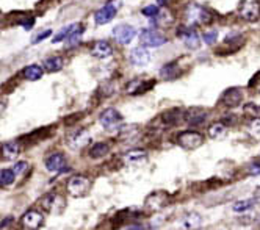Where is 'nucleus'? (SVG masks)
<instances>
[{
    "mask_svg": "<svg viewBox=\"0 0 260 230\" xmlns=\"http://www.w3.org/2000/svg\"><path fill=\"white\" fill-rule=\"evenodd\" d=\"M179 226H180L182 230H197L199 227L202 226V216L196 211L187 213V215L180 219Z\"/></svg>",
    "mask_w": 260,
    "mask_h": 230,
    "instance_id": "obj_14",
    "label": "nucleus"
},
{
    "mask_svg": "<svg viewBox=\"0 0 260 230\" xmlns=\"http://www.w3.org/2000/svg\"><path fill=\"white\" fill-rule=\"evenodd\" d=\"M91 54L96 58H108L113 54V47H111L107 41H96L91 46Z\"/></svg>",
    "mask_w": 260,
    "mask_h": 230,
    "instance_id": "obj_19",
    "label": "nucleus"
},
{
    "mask_svg": "<svg viewBox=\"0 0 260 230\" xmlns=\"http://www.w3.org/2000/svg\"><path fill=\"white\" fill-rule=\"evenodd\" d=\"M67 193L74 198H83L91 190V180L85 175H74L67 180Z\"/></svg>",
    "mask_w": 260,
    "mask_h": 230,
    "instance_id": "obj_2",
    "label": "nucleus"
},
{
    "mask_svg": "<svg viewBox=\"0 0 260 230\" xmlns=\"http://www.w3.org/2000/svg\"><path fill=\"white\" fill-rule=\"evenodd\" d=\"M160 75L163 77V79H166V80H174V79H177V77L182 75V69H180L176 61L174 63H168V64H164L162 67Z\"/></svg>",
    "mask_w": 260,
    "mask_h": 230,
    "instance_id": "obj_20",
    "label": "nucleus"
},
{
    "mask_svg": "<svg viewBox=\"0 0 260 230\" xmlns=\"http://www.w3.org/2000/svg\"><path fill=\"white\" fill-rule=\"evenodd\" d=\"M99 122L105 130H113L123 124V116L115 108H108L105 112H102L99 116Z\"/></svg>",
    "mask_w": 260,
    "mask_h": 230,
    "instance_id": "obj_5",
    "label": "nucleus"
},
{
    "mask_svg": "<svg viewBox=\"0 0 260 230\" xmlns=\"http://www.w3.org/2000/svg\"><path fill=\"white\" fill-rule=\"evenodd\" d=\"M202 39H204L205 44H209V46L215 44L216 39H218V30H209V31H205L204 35H202Z\"/></svg>",
    "mask_w": 260,
    "mask_h": 230,
    "instance_id": "obj_31",
    "label": "nucleus"
},
{
    "mask_svg": "<svg viewBox=\"0 0 260 230\" xmlns=\"http://www.w3.org/2000/svg\"><path fill=\"white\" fill-rule=\"evenodd\" d=\"M55 205L63 207L65 205V199H60L57 194H49V196H46L44 199H42V207H44L46 210L54 211Z\"/></svg>",
    "mask_w": 260,
    "mask_h": 230,
    "instance_id": "obj_25",
    "label": "nucleus"
},
{
    "mask_svg": "<svg viewBox=\"0 0 260 230\" xmlns=\"http://www.w3.org/2000/svg\"><path fill=\"white\" fill-rule=\"evenodd\" d=\"M116 13H118V3L115 0H110V2H107L100 10L96 11V14H94V22L98 25H105L110 21H113Z\"/></svg>",
    "mask_w": 260,
    "mask_h": 230,
    "instance_id": "obj_7",
    "label": "nucleus"
},
{
    "mask_svg": "<svg viewBox=\"0 0 260 230\" xmlns=\"http://www.w3.org/2000/svg\"><path fill=\"white\" fill-rule=\"evenodd\" d=\"M140 41L144 47H160L166 44V36L162 35L159 30L155 29H144L140 35Z\"/></svg>",
    "mask_w": 260,
    "mask_h": 230,
    "instance_id": "obj_4",
    "label": "nucleus"
},
{
    "mask_svg": "<svg viewBox=\"0 0 260 230\" xmlns=\"http://www.w3.org/2000/svg\"><path fill=\"white\" fill-rule=\"evenodd\" d=\"M166 203H168V194L157 191V193H152L149 198L146 199L144 205H146V208H149L152 211H157V210H162Z\"/></svg>",
    "mask_w": 260,
    "mask_h": 230,
    "instance_id": "obj_13",
    "label": "nucleus"
},
{
    "mask_svg": "<svg viewBox=\"0 0 260 230\" xmlns=\"http://www.w3.org/2000/svg\"><path fill=\"white\" fill-rule=\"evenodd\" d=\"M243 100V91L240 88H229L228 91H224V94L221 96V104L224 107H238Z\"/></svg>",
    "mask_w": 260,
    "mask_h": 230,
    "instance_id": "obj_11",
    "label": "nucleus"
},
{
    "mask_svg": "<svg viewBox=\"0 0 260 230\" xmlns=\"http://www.w3.org/2000/svg\"><path fill=\"white\" fill-rule=\"evenodd\" d=\"M129 230H144V226H133V227H130Z\"/></svg>",
    "mask_w": 260,
    "mask_h": 230,
    "instance_id": "obj_41",
    "label": "nucleus"
},
{
    "mask_svg": "<svg viewBox=\"0 0 260 230\" xmlns=\"http://www.w3.org/2000/svg\"><path fill=\"white\" fill-rule=\"evenodd\" d=\"M111 36L121 46H126L136 36V30L129 24H118L116 27L111 30Z\"/></svg>",
    "mask_w": 260,
    "mask_h": 230,
    "instance_id": "obj_3",
    "label": "nucleus"
},
{
    "mask_svg": "<svg viewBox=\"0 0 260 230\" xmlns=\"http://www.w3.org/2000/svg\"><path fill=\"white\" fill-rule=\"evenodd\" d=\"M42 223H44V216L38 210H29L22 216V226L27 230H38Z\"/></svg>",
    "mask_w": 260,
    "mask_h": 230,
    "instance_id": "obj_10",
    "label": "nucleus"
},
{
    "mask_svg": "<svg viewBox=\"0 0 260 230\" xmlns=\"http://www.w3.org/2000/svg\"><path fill=\"white\" fill-rule=\"evenodd\" d=\"M80 27H82L80 24H71V25H67V27H65L62 31L58 33V35H55L52 41H54L55 44H57V42H62L63 39H69V38L72 36V33H75Z\"/></svg>",
    "mask_w": 260,
    "mask_h": 230,
    "instance_id": "obj_24",
    "label": "nucleus"
},
{
    "mask_svg": "<svg viewBox=\"0 0 260 230\" xmlns=\"http://www.w3.org/2000/svg\"><path fill=\"white\" fill-rule=\"evenodd\" d=\"M254 199H243V201H238V202H235L233 203V207H232V210L233 211H237V213H241V211H248V210H251L254 207Z\"/></svg>",
    "mask_w": 260,
    "mask_h": 230,
    "instance_id": "obj_29",
    "label": "nucleus"
},
{
    "mask_svg": "<svg viewBox=\"0 0 260 230\" xmlns=\"http://www.w3.org/2000/svg\"><path fill=\"white\" fill-rule=\"evenodd\" d=\"M238 14L245 21H256L260 18V5L256 0H243L238 5Z\"/></svg>",
    "mask_w": 260,
    "mask_h": 230,
    "instance_id": "obj_8",
    "label": "nucleus"
},
{
    "mask_svg": "<svg viewBox=\"0 0 260 230\" xmlns=\"http://www.w3.org/2000/svg\"><path fill=\"white\" fill-rule=\"evenodd\" d=\"M157 2H159V5H166L169 0H157Z\"/></svg>",
    "mask_w": 260,
    "mask_h": 230,
    "instance_id": "obj_42",
    "label": "nucleus"
},
{
    "mask_svg": "<svg viewBox=\"0 0 260 230\" xmlns=\"http://www.w3.org/2000/svg\"><path fill=\"white\" fill-rule=\"evenodd\" d=\"M185 21L190 25H205L212 22V14L204 6L192 3L185 8Z\"/></svg>",
    "mask_w": 260,
    "mask_h": 230,
    "instance_id": "obj_1",
    "label": "nucleus"
},
{
    "mask_svg": "<svg viewBox=\"0 0 260 230\" xmlns=\"http://www.w3.org/2000/svg\"><path fill=\"white\" fill-rule=\"evenodd\" d=\"M179 38L184 41V44L192 49V50H196L201 46V38L196 33V30H193L192 27H188V25H182L179 27Z\"/></svg>",
    "mask_w": 260,
    "mask_h": 230,
    "instance_id": "obj_9",
    "label": "nucleus"
},
{
    "mask_svg": "<svg viewBox=\"0 0 260 230\" xmlns=\"http://www.w3.org/2000/svg\"><path fill=\"white\" fill-rule=\"evenodd\" d=\"M16 178V172L13 169H3L2 172H0V183L2 186H6V185H11Z\"/></svg>",
    "mask_w": 260,
    "mask_h": 230,
    "instance_id": "obj_30",
    "label": "nucleus"
},
{
    "mask_svg": "<svg viewBox=\"0 0 260 230\" xmlns=\"http://www.w3.org/2000/svg\"><path fill=\"white\" fill-rule=\"evenodd\" d=\"M24 77L27 80H30V82H36V80H39L41 77H42V74H44V69H42L41 66H38V64H30V66H27L24 69Z\"/></svg>",
    "mask_w": 260,
    "mask_h": 230,
    "instance_id": "obj_22",
    "label": "nucleus"
},
{
    "mask_svg": "<svg viewBox=\"0 0 260 230\" xmlns=\"http://www.w3.org/2000/svg\"><path fill=\"white\" fill-rule=\"evenodd\" d=\"M254 201L260 203V186H259V188L256 190V193H254Z\"/></svg>",
    "mask_w": 260,
    "mask_h": 230,
    "instance_id": "obj_40",
    "label": "nucleus"
},
{
    "mask_svg": "<svg viewBox=\"0 0 260 230\" xmlns=\"http://www.w3.org/2000/svg\"><path fill=\"white\" fill-rule=\"evenodd\" d=\"M52 35V30H44V31H41L39 35H36V36H33V39H32V42L33 44H38V42H41L42 39H46V38H49Z\"/></svg>",
    "mask_w": 260,
    "mask_h": 230,
    "instance_id": "obj_37",
    "label": "nucleus"
},
{
    "mask_svg": "<svg viewBox=\"0 0 260 230\" xmlns=\"http://www.w3.org/2000/svg\"><path fill=\"white\" fill-rule=\"evenodd\" d=\"M243 112H245V115H251V117L256 119L260 115V107L257 104H246Z\"/></svg>",
    "mask_w": 260,
    "mask_h": 230,
    "instance_id": "obj_32",
    "label": "nucleus"
},
{
    "mask_svg": "<svg viewBox=\"0 0 260 230\" xmlns=\"http://www.w3.org/2000/svg\"><path fill=\"white\" fill-rule=\"evenodd\" d=\"M151 86H152V83L149 82L141 80V79H133L132 82L127 83L126 92L127 94H143V92H146Z\"/></svg>",
    "mask_w": 260,
    "mask_h": 230,
    "instance_id": "obj_18",
    "label": "nucleus"
},
{
    "mask_svg": "<svg viewBox=\"0 0 260 230\" xmlns=\"http://www.w3.org/2000/svg\"><path fill=\"white\" fill-rule=\"evenodd\" d=\"M108 150L110 147L107 143H96V144H93V147L90 149V155L93 158H100L103 155H107Z\"/></svg>",
    "mask_w": 260,
    "mask_h": 230,
    "instance_id": "obj_28",
    "label": "nucleus"
},
{
    "mask_svg": "<svg viewBox=\"0 0 260 230\" xmlns=\"http://www.w3.org/2000/svg\"><path fill=\"white\" fill-rule=\"evenodd\" d=\"M249 133L260 138V117H256L249 124Z\"/></svg>",
    "mask_w": 260,
    "mask_h": 230,
    "instance_id": "obj_34",
    "label": "nucleus"
},
{
    "mask_svg": "<svg viewBox=\"0 0 260 230\" xmlns=\"http://www.w3.org/2000/svg\"><path fill=\"white\" fill-rule=\"evenodd\" d=\"M249 88H253L260 92V72L254 75V79L249 82Z\"/></svg>",
    "mask_w": 260,
    "mask_h": 230,
    "instance_id": "obj_39",
    "label": "nucleus"
},
{
    "mask_svg": "<svg viewBox=\"0 0 260 230\" xmlns=\"http://www.w3.org/2000/svg\"><path fill=\"white\" fill-rule=\"evenodd\" d=\"M2 152H3V158L5 160H13L19 155L21 152V147L17 143H5L3 147H2Z\"/></svg>",
    "mask_w": 260,
    "mask_h": 230,
    "instance_id": "obj_27",
    "label": "nucleus"
},
{
    "mask_svg": "<svg viewBox=\"0 0 260 230\" xmlns=\"http://www.w3.org/2000/svg\"><path fill=\"white\" fill-rule=\"evenodd\" d=\"M124 163L130 165V166H136V165H141L147 160V153L146 150H141V149H135V150H130L127 153H124Z\"/></svg>",
    "mask_w": 260,
    "mask_h": 230,
    "instance_id": "obj_17",
    "label": "nucleus"
},
{
    "mask_svg": "<svg viewBox=\"0 0 260 230\" xmlns=\"http://www.w3.org/2000/svg\"><path fill=\"white\" fill-rule=\"evenodd\" d=\"M82 33H83V27H80L79 30H77L75 33H72V36L69 38V44L71 46H75V44H79V41H80V36H82Z\"/></svg>",
    "mask_w": 260,
    "mask_h": 230,
    "instance_id": "obj_36",
    "label": "nucleus"
},
{
    "mask_svg": "<svg viewBox=\"0 0 260 230\" xmlns=\"http://www.w3.org/2000/svg\"><path fill=\"white\" fill-rule=\"evenodd\" d=\"M65 66V59L62 57H50L44 61V69L47 72H58Z\"/></svg>",
    "mask_w": 260,
    "mask_h": 230,
    "instance_id": "obj_23",
    "label": "nucleus"
},
{
    "mask_svg": "<svg viewBox=\"0 0 260 230\" xmlns=\"http://www.w3.org/2000/svg\"><path fill=\"white\" fill-rule=\"evenodd\" d=\"M177 143H179L184 149L195 150V149H197L199 146H202L204 136L199 133V132H182V133L177 136Z\"/></svg>",
    "mask_w": 260,
    "mask_h": 230,
    "instance_id": "obj_6",
    "label": "nucleus"
},
{
    "mask_svg": "<svg viewBox=\"0 0 260 230\" xmlns=\"http://www.w3.org/2000/svg\"><path fill=\"white\" fill-rule=\"evenodd\" d=\"M65 166H66V158L62 153H52L50 157L46 158V169L49 172H60L63 171Z\"/></svg>",
    "mask_w": 260,
    "mask_h": 230,
    "instance_id": "obj_16",
    "label": "nucleus"
},
{
    "mask_svg": "<svg viewBox=\"0 0 260 230\" xmlns=\"http://www.w3.org/2000/svg\"><path fill=\"white\" fill-rule=\"evenodd\" d=\"M130 63H132L133 66H146L147 63L151 61V55L149 52H147V49L144 46L141 47H135L130 50Z\"/></svg>",
    "mask_w": 260,
    "mask_h": 230,
    "instance_id": "obj_15",
    "label": "nucleus"
},
{
    "mask_svg": "<svg viewBox=\"0 0 260 230\" xmlns=\"http://www.w3.org/2000/svg\"><path fill=\"white\" fill-rule=\"evenodd\" d=\"M205 117H207V113L204 112V110H199V108H192L190 112L187 113L185 116V121L188 124H192V125H197V124H202L205 121Z\"/></svg>",
    "mask_w": 260,
    "mask_h": 230,
    "instance_id": "obj_21",
    "label": "nucleus"
},
{
    "mask_svg": "<svg viewBox=\"0 0 260 230\" xmlns=\"http://www.w3.org/2000/svg\"><path fill=\"white\" fill-rule=\"evenodd\" d=\"M27 168H29V163H27V161H19V163H16V165H14L13 171L16 172V175H17V174H24L25 171H27Z\"/></svg>",
    "mask_w": 260,
    "mask_h": 230,
    "instance_id": "obj_35",
    "label": "nucleus"
},
{
    "mask_svg": "<svg viewBox=\"0 0 260 230\" xmlns=\"http://www.w3.org/2000/svg\"><path fill=\"white\" fill-rule=\"evenodd\" d=\"M228 133V127L221 122H215L213 125L209 127V136L212 140H221Z\"/></svg>",
    "mask_w": 260,
    "mask_h": 230,
    "instance_id": "obj_26",
    "label": "nucleus"
},
{
    "mask_svg": "<svg viewBox=\"0 0 260 230\" xmlns=\"http://www.w3.org/2000/svg\"><path fill=\"white\" fill-rule=\"evenodd\" d=\"M66 141H67V146L71 149H80V147L85 146L86 143H90V135L86 133L83 129H80V130H75L72 133H69Z\"/></svg>",
    "mask_w": 260,
    "mask_h": 230,
    "instance_id": "obj_12",
    "label": "nucleus"
},
{
    "mask_svg": "<svg viewBox=\"0 0 260 230\" xmlns=\"http://www.w3.org/2000/svg\"><path fill=\"white\" fill-rule=\"evenodd\" d=\"M143 14L147 16V18H157L160 14V10L157 5H147L146 8H143Z\"/></svg>",
    "mask_w": 260,
    "mask_h": 230,
    "instance_id": "obj_33",
    "label": "nucleus"
},
{
    "mask_svg": "<svg viewBox=\"0 0 260 230\" xmlns=\"http://www.w3.org/2000/svg\"><path fill=\"white\" fill-rule=\"evenodd\" d=\"M248 172L251 175H259L260 174V161H253V163L248 166Z\"/></svg>",
    "mask_w": 260,
    "mask_h": 230,
    "instance_id": "obj_38",
    "label": "nucleus"
}]
</instances>
